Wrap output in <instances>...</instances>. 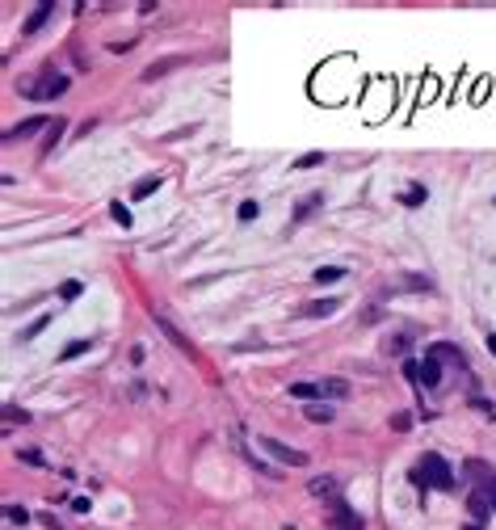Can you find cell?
<instances>
[{"label":"cell","mask_w":496,"mask_h":530,"mask_svg":"<svg viewBox=\"0 0 496 530\" xmlns=\"http://www.w3.org/2000/svg\"><path fill=\"white\" fill-rule=\"evenodd\" d=\"M109 215H114V223H122V227H130V211H126L122 202H114V206H109Z\"/></svg>","instance_id":"4316f807"},{"label":"cell","mask_w":496,"mask_h":530,"mask_svg":"<svg viewBox=\"0 0 496 530\" xmlns=\"http://www.w3.org/2000/svg\"><path fill=\"white\" fill-rule=\"evenodd\" d=\"M413 484L450 493V489H455V472H450V463H446L442 455H425V459H421V463L413 468Z\"/></svg>","instance_id":"6da1fadb"},{"label":"cell","mask_w":496,"mask_h":530,"mask_svg":"<svg viewBox=\"0 0 496 530\" xmlns=\"http://www.w3.org/2000/svg\"><path fill=\"white\" fill-rule=\"evenodd\" d=\"M21 93H29V97H38V101H46V97H59V93H67V76H42V84H25Z\"/></svg>","instance_id":"3957f363"},{"label":"cell","mask_w":496,"mask_h":530,"mask_svg":"<svg viewBox=\"0 0 496 530\" xmlns=\"http://www.w3.org/2000/svg\"><path fill=\"white\" fill-rule=\"evenodd\" d=\"M51 122H55V118H42V114H34V118H25V122H17V126H8V131H4V139H8V143H13V139H29L34 131H42V126H51Z\"/></svg>","instance_id":"277c9868"},{"label":"cell","mask_w":496,"mask_h":530,"mask_svg":"<svg viewBox=\"0 0 496 530\" xmlns=\"http://www.w3.org/2000/svg\"><path fill=\"white\" fill-rule=\"evenodd\" d=\"M261 442V451H269L278 463H286V468H307V455L303 451H295V446H286V442H278V438H257Z\"/></svg>","instance_id":"7a4b0ae2"},{"label":"cell","mask_w":496,"mask_h":530,"mask_svg":"<svg viewBox=\"0 0 496 530\" xmlns=\"http://www.w3.org/2000/svg\"><path fill=\"white\" fill-rule=\"evenodd\" d=\"M467 530H484V526H480V522H471V526H467Z\"/></svg>","instance_id":"d590c367"},{"label":"cell","mask_w":496,"mask_h":530,"mask_svg":"<svg viewBox=\"0 0 496 530\" xmlns=\"http://www.w3.org/2000/svg\"><path fill=\"white\" fill-rule=\"evenodd\" d=\"M290 396H299V400H320V383H290Z\"/></svg>","instance_id":"ffe728a7"},{"label":"cell","mask_w":496,"mask_h":530,"mask_svg":"<svg viewBox=\"0 0 496 530\" xmlns=\"http://www.w3.org/2000/svg\"><path fill=\"white\" fill-rule=\"evenodd\" d=\"M425 198H429V190H425V185H421V181H413V185H408V190H404V194H400V202H404V206H421V202H425Z\"/></svg>","instance_id":"2e32d148"},{"label":"cell","mask_w":496,"mask_h":530,"mask_svg":"<svg viewBox=\"0 0 496 530\" xmlns=\"http://www.w3.org/2000/svg\"><path fill=\"white\" fill-rule=\"evenodd\" d=\"M391 430H396V434H408V430H413V417H408V413H396V417H391Z\"/></svg>","instance_id":"83f0119b"},{"label":"cell","mask_w":496,"mask_h":530,"mask_svg":"<svg viewBox=\"0 0 496 530\" xmlns=\"http://www.w3.org/2000/svg\"><path fill=\"white\" fill-rule=\"evenodd\" d=\"M80 291H84V286H80V282H76V278H67V282H63V286H59V295H63V299H76V295H80Z\"/></svg>","instance_id":"4dcf8cb0"},{"label":"cell","mask_w":496,"mask_h":530,"mask_svg":"<svg viewBox=\"0 0 496 530\" xmlns=\"http://www.w3.org/2000/svg\"><path fill=\"white\" fill-rule=\"evenodd\" d=\"M404 350H408V337H404V333H396V337L383 341V354H404Z\"/></svg>","instance_id":"44dd1931"},{"label":"cell","mask_w":496,"mask_h":530,"mask_svg":"<svg viewBox=\"0 0 496 530\" xmlns=\"http://www.w3.org/2000/svg\"><path fill=\"white\" fill-rule=\"evenodd\" d=\"M341 278H345L341 265H320V270H316V282H320V286H324V282H341Z\"/></svg>","instance_id":"d6986e66"},{"label":"cell","mask_w":496,"mask_h":530,"mask_svg":"<svg viewBox=\"0 0 496 530\" xmlns=\"http://www.w3.org/2000/svg\"><path fill=\"white\" fill-rule=\"evenodd\" d=\"M488 354L496 358V333H488Z\"/></svg>","instance_id":"e575fe53"},{"label":"cell","mask_w":496,"mask_h":530,"mask_svg":"<svg viewBox=\"0 0 496 530\" xmlns=\"http://www.w3.org/2000/svg\"><path fill=\"white\" fill-rule=\"evenodd\" d=\"M421 383H425V387H438V383H442V362H438L434 354H425V362H421Z\"/></svg>","instance_id":"30bf717a"},{"label":"cell","mask_w":496,"mask_h":530,"mask_svg":"<svg viewBox=\"0 0 496 530\" xmlns=\"http://www.w3.org/2000/svg\"><path fill=\"white\" fill-rule=\"evenodd\" d=\"M51 13H55V0H42V4H38V8L21 21V34H38V29L46 25V17H51Z\"/></svg>","instance_id":"ba28073f"},{"label":"cell","mask_w":496,"mask_h":530,"mask_svg":"<svg viewBox=\"0 0 496 530\" xmlns=\"http://www.w3.org/2000/svg\"><path fill=\"white\" fill-rule=\"evenodd\" d=\"M467 510H471V518H476V522H484V518L492 514V501H488V493H484V489H480V493H471V497H467Z\"/></svg>","instance_id":"8fae6325"},{"label":"cell","mask_w":496,"mask_h":530,"mask_svg":"<svg viewBox=\"0 0 496 530\" xmlns=\"http://www.w3.org/2000/svg\"><path fill=\"white\" fill-rule=\"evenodd\" d=\"M156 329H160V333H164V337H168V341H173V345L181 350V354H189V358H194V345H189V337H185V333H181V329H177L173 320H164V316H156Z\"/></svg>","instance_id":"52a82bcc"},{"label":"cell","mask_w":496,"mask_h":530,"mask_svg":"<svg viewBox=\"0 0 496 530\" xmlns=\"http://www.w3.org/2000/svg\"><path fill=\"white\" fill-rule=\"evenodd\" d=\"M333 526L337 530H366V522H362L345 501H333Z\"/></svg>","instance_id":"8992f818"},{"label":"cell","mask_w":496,"mask_h":530,"mask_svg":"<svg viewBox=\"0 0 496 530\" xmlns=\"http://www.w3.org/2000/svg\"><path fill=\"white\" fill-rule=\"evenodd\" d=\"M404 291H434V286H429V278H413V274H408V278H404Z\"/></svg>","instance_id":"f546056e"},{"label":"cell","mask_w":496,"mask_h":530,"mask_svg":"<svg viewBox=\"0 0 496 530\" xmlns=\"http://www.w3.org/2000/svg\"><path fill=\"white\" fill-rule=\"evenodd\" d=\"M316 164H324V152H307V156L295 160V168H316Z\"/></svg>","instance_id":"603a6c76"},{"label":"cell","mask_w":496,"mask_h":530,"mask_svg":"<svg viewBox=\"0 0 496 530\" xmlns=\"http://www.w3.org/2000/svg\"><path fill=\"white\" fill-rule=\"evenodd\" d=\"M337 307H341V299H311V303H303L295 316H299V320H320V316H333Z\"/></svg>","instance_id":"5b68a950"},{"label":"cell","mask_w":496,"mask_h":530,"mask_svg":"<svg viewBox=\"0 0 496 530\" xmlns=\"http://www.w3.org/2000/svg\"><path fill=\"white\" fill-rule=\"evenodd\" d=\"M307 493H311V497H333V501H337V480H333V476H316V480L307 484Z\"/></svg>","instance_id":"9a60e30c"},{"label":"cell","mask_w":496,"mask_h":530,"mask_svg":"<svg viewBox=\"0 0 496 530\" xmlns=\"http://www.w3.org/2000/svg\"><path fill=\"white\" fill-rule=\"evenodd\" d=\"M349 396V383L345 379H324L320 383V400H345Z\"/></svg>","instance_id":"5bb4252c"},{"label":"cell","mask_w":496,"mask_h":530,"mask_svg":"<svg viewBox=\"0 0 496 530\" xmlns=\"http://www.w3.org/2000/svg\"><path fill=\"white\" fill-rule=\"evenodd\" d=\"M257 211H261V206L248 198V202H240V211H236V215H240V223H253V219H257Z\"/></svg>","instance_id":"cb8c5ba5"},{"label":"cell","mask_w":496,"mask_h":530,"mask_svg":"<svg viewBox=\"0 0 496 530\" xmlns=\"http://www.w3.org/2000/svg\"><path fill=\"white\" fill-rule=\"evenodd\" d=\"M160 190V177H143L139 185H135V198H147V194H156Z\"/></svg>","instance_id":"7402d4cb"},{"label":"cell","mask_w":496,"mask_h":530,"mask_svg":"<svg viewBox=\"0 0 496 530\" xmlns=\"http://www.w3.org/2000/svg\"><path fill=\"white\" fill-rule=\"evenodd\" d=\"M63 131H67V122H63V118H55V122L46 126V143H42V156H46V152H51V147L59 143V135H63Z\"/></svg>","instance_id":"e0dca14e"},{"label":"cell","mask_w":496,"mask_h":530,"mask_svg":"<svg viewBox=\"0 0 496 530\" xmlns=\"http://www.w3.org/2000/svg\"><path fill=\"white\" fill-rule=\"evenodd\" d=\"M46 324H51V316H38V320H34V324H29V329L21 333V341H34V337H38V333H42Z\"/></svg>","instance_id":"d4e9b609"},{"label":"cell","mask_w":496,"mask_h":530,"mask_svg":"<svg viewBox=\"0 0 496 530\" xmlns=\"http://www.w3.org/2000/svg\"><path fill=\"white\" fill-rule=\"evenodd\" d=\"M84 350H88V341H72V345H63V354H59V358H63V362H72V358H80Z\"/></svg>","instance_id":"484cf974"},{"label":"cell","mask_w":496,"mask_h":530,"mask_svg":"<svg viewBox=\"0 0 496 530\" xmlns=\"http://www.w3.org/2000/svg\"><path fill=\"white\" fill-rule=\"evenodd\" d=\"M484 493H488V501H492V514H496V480H492V484H484Z\"/></svg>","instance_id":"836d02e7"},{"label":"cell","mask_w":496,"mask_h":530,"mask_svg":"<svg viewBox=\"0 0 496 530\" xmlns=\"http://www.w3.org/2000/svg\"><path fill=\"white\" fill-rule=\"evenodd\" d=\"M4 514H8V522H17V526H25V522H29V514H25L21 505H8Z\"/></svg>","instance_id":"1f68e13d"},{"label":"cell","mask_w":496,"mask_h":530,"mask_svg":"<svg viewBox=\"0 0 496 530\" xmlns=\"http://www.w3.org/2000/svg\"><path fill=\"white\" fill-rule=\"evenodd\" d=\"M181 63V55H168V59H156L152 67H143V80H160V76H168L173 67Z\"/></svg>","instance_id":"7c38bea8"},{"label":"cell","mask_w":496,"mask_h":530,"mask_svg":"<svg viewBox=\"0 0 496 530\" xmlns=\"http://www.w3.org/2000/svg\"><path fill=\"white\" fill-rule=\"evenodd\" d=\"M21 463H29V468H42V455H38V451H21Z\"/></svg>","instance_id":"d6a6232c"},{"label":"cell","mask_w":496,"mask_h":530,"mask_svg":"<svg viewBox=\"0 0 496 530\" xmlns=\"http://www.w3.org/2000/svg\"><path fill=\"white\" fill-rule=\"evenodd\" d=\"M425 354H434L438 362H455V366H463V350H459V345H450V341H438V345H429Z\"/></svg>","instance_id":"9c48e42d"},{"label":"cell","mask_w":496,"mask_h":530,"mask_svg":"<svg viewBox=\"0 0 496 530\" xmlns=\"http://www.w3.org/2000/svg\"><path fill=\"white\" fill-rule=\"evenodd\" d=\"M303 413H307V421H316V425H328V421H333V409H328V404H307Z\"/></svg>","instance_id":"ac0fdd59"},{"label":"cell","mask_w":496,"mask_h":530,"mask_svg":"<svg viewBox=\"0 0 496 530\" xmlns=\"http://www.w3.org/2000/svg\"><path fill=\"white\" fill-rule=\"evenodd\" d=\"M471 409H476V413H484V417H492V421H496V409H492V400L476 396V400H471Z\"/></svg>","instance_id":"f1b7e54d"},{"label":"cell","mask_w":496,"mask_h":530,"mask_svg":"<svg viewBox=\"0 0 496 530\" xmlns=\"http://www.w3.org/2000/svg\"><path fill=\"white\" fill-rule=\"evenodd\" d=\"M320 206H324V194H307V198H303V202L295 206V223H303V219H311V215H316Z\"/></svg>","instance_id":"4fadbf2b"}]
</instances>
